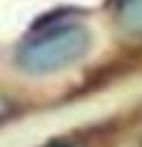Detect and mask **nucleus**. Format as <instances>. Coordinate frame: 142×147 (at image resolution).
I'll use <instances>...</instances> for the list:
<instances>
[{
    "mask_svg": "<svg viewBox=\"0 0 142 147\" xmlns=\"http://www.w3.org/2000/svg\"><path fill=\"white\" fill-rule=\"evenodd\" d=\"M90 50V30L82 23H55L30 32L20 42L15 62L25 72L42 75L77 62Z\"/></svg>",
    "mask_w": 142,
    "mask_h": 147,
    "instance_id": "nucleus-1",
    "label": "nucleus"
},
{
    "mask_svg": "<svg viewBox=\"0 0 142 147\" xmlns=\"http://www.w3.org/2000/svg\"><path fill=\"white\" fill-rule=\"evenodd\" d=\"M117 23L122 30L132 35H142V0H120Z\"/></svg>",
    "mask_w": 142,
    "mask_h": 147,
    "instance_id": "nucleus-2",
    "label": "nucleus"
},
{
    "mask_svg": "<svg viewBox=\"0 0 142 147\" xmlns=\"http://www.w3.org/2000/svg\"><path fill=\"white\" fill-rule=\"evenodd\" d=\"M8 115H10V102L5 100V97H0V122H3Z\"/></svg>",
    "mask_w": 142,
    "mask_h": 147,
    "instance_id": "nucleus-3",
    "label": "nucleus"
},
{
    "mask_svg": "<svg viewBox=\"0 0 142 147\" xmlns=\"http://www.w3.org/2000/svg\"><path fill=\"white\" fill-rule=\"evenodd\" d=\"M50 147H72V145H50Z\"/></svg>",
    "mask_w": 142,
    "mask_h": 147,
    "instance_id": "nucleus-4",
    "label": "nucleus"
}]
</instances>
